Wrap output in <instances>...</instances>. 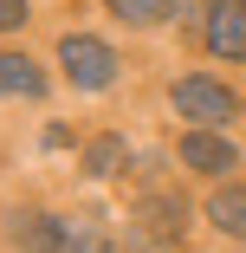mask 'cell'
I'll return each mask as SVG.
<instances>
[{"instance_id":"cell-1","label":"cell","mask_w":246,"mask_h":253,"mask_svg":"<svg viewBox=\"0 0 246 253\" xmlns=\"http://www.w3.org/2000/svg\"><path fill=\"white\" fill-rule=\"evenodd\" d=\"M59 65H65V78H71L78 91L117 84V52H110L104 39H91V33H65V39H59Z\"/></svg>"},{"instance_id":"cell-2","label":"cell","mask_w":246,"mask_h":253,"mask_svg":"<svg viewBox=\"0 0 246 253\" xmlns=\"http://www.w3.org/2000/svg\"><path fill=\"white\" fill-rule=\"evenodd\" d=\"M175 111L194 117L201 130H214V124H227V117H240V97H233L227 84H214V78H181V84H175Z\"/></svg>"},{"instance_id":"cell-3","label":"cell","mask_w":246,"mask_h":253,"mask_svg":"<svg viewBox=\"0 0 246 253\" xmlns=\"http://www.w3.org/2000/svg\"><path fill=\"white\" fill-rule=\"evenodd\" d=\"M208 45L220 59H246V0H214L208 7Z\"/></svg>"},{"instance_id":"cell-4","label":"cell","mask_w":246,"mask_h":253,"mask_svg":"<svg viewBox=\"0 0 246 253\" xmlns=\"http://www.w3.org/2000/svg\"><path fill=\"white\" fill-rule=\"evenodd\" d=\"M181 169L227 175V169H240V156H233V143H227V136H214V130H188V136H181Z\"/></svg>"},{"instance_id":"cell-5","label":"cell","mask_w":246,"mask_h":253,"mask_svg":"<svg viewBox=\"0 0 246 253\" xmlns=\"http://www.w3.org/2000/svg\"><path fill=\"white\" fill-rule=\"evenodd\" d=\"M45 91V72L20 52H0V97H39Z\"/></svg>"},{"instance_id":"cell-6","label":"cell","mask_w":246,"mask_h":253,"mask_svg":"<svg viewBox=\"0 0 246 253\" xmlns=\"http://www.w3.org/2000/svg\"><path fill=\"white\" fill-rule=\"evenodd\" d=\"M208 214H214V227H220V234H233V240H246V182H233V188H220V195L208 201Z\"/></svg>"},{"instance_id":"cell-7","label":"cell","mask_w":246,"mask_h":253,"mask_svg":"<svg viewBox=\"0 0 246 253\" xmlns=\"http://www.w3.org/2000/svg\"><path fill=\"white\" fill-rule=\"evenodd\" d=\"M13 240L33 247V253H59V221L52 214H20L13 221Z\"/></svg>"},{"instance_id":"cell-8","label":"cell","mask_w":246,"mask_h":253,"mask_svg":"<svg viewBox=\"0 0 246 253\" xmlns=\"http://www.w3.org/2000/svg\"><path fill=\"white\" fill-rule=\"evenodd\" d=\"M59 253H110V240L91 221H59Z\"/></svg>"},{"instance_id":"cell-9","label":"cell","mask_w":246,"mask_h":253,"mask_svg":"<svg viewBox=\"0 0 246 253\" xmlns=\"http://www.w3.org/2000/svg\"><path fill=\"white\" fill-rule=\"evenodd\" d=\"M104 7H110L117 20H130V26H156V20L175 13V0H104Z\"/></svg>"},{"instance_id":"cell-10","label":"cell","mask_w":246,"mask_h":253,"mask_svg":"<svg viewBox=\"0 0 246 253\" xmlns=\"http://www.w3.org/2000/svg\"><path fill=\"white\" fill-rule=\"evenodd\" d=\"M117 163H123V143H117V136H97V143L84 149V175H110Z\"/></svg>"},{"instance_id":"cell-11","label":"cell","mask_w":246,"mask_h":253,"mask_svg":"<svg viewBox=\"0 0 246 253\" xmlns=\"http://www.w3.org/2000/svg\"><path fill=\"white\" fill-rule=\"evenodd\" d=\"M149 240H162V234H175V221H181V201H149Z\"/></svg>"},{"instance_id":"cell-12","label":"cell","mask_w":246,"mask_h":253,"mask_svg":"<svg viewBox=\"0 0 246 253\" xmlns=\"http://www.w3.org/2000/svg\"><path fill=\"white\" fill-rule=\"evenodd\" d=\"M26 20V0H0V33H13Z\"/></svg>"}]
</instances>
